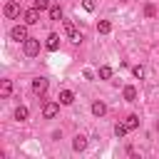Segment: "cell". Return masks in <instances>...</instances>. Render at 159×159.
<instances>
[{
  "label": "cell",
  "mask_w": 159,
  "mask_h": 159,
  "mask_svg": "<svg viewBox=\"0 0 159 159\" xmlns=\"http://www.w3.org/2000/svg\"><path fill=\"white\" fill-rule=\"evenodd\" d=\"M10 37L15 40V42H25L30 35H27V25H15L12 30H10Z\"/></svg>",
  "instance_id": "1"
},
{
  "label": "cell",
  "mask_w": 159,
  "mask_h": 159,
  "mask_svg": "<svg viewBox=\"0 0 159 159\" xmlns=\"http://www.w3.org/2000/svg\"><path fill=\"white\" fill-rule=\"evenodd\" d=\"M22 45H25V55H27V57H35V55H40V40H35V37H27Z\"/></svg>",
  "instance_id": "2"
},
{
  "label": "cell",
  "mask_w": 159,
  "mask_h": 159,
  "mask_svg": "<svg viewBox=\"0 0 159 159\" xmlns=\"http://www.w3.org/2000/svg\"><path fill=\"white\" fill-rule=\"evenodd\" d=\"M57 112H60V104H57V102H45V104H42V117H45V119H55Z\"/></svg>",
  "instance_id": "3"
},
{
  "label": "cell",
  "mask_w": 159,
  "mask_h": 159,
  "mask_svg": "<svg viewBox=\"0 0 159 159\" xmlns=\"http://www.w3.org/2000/svg\"><path fill=\"white\" fill-rule=\"evenodd\" d=\"M22 17H25V25H35V22L40 20V10L32 5L30 10H25V15H22Z\"/></svg>",
  "instance_id": "4"
},
{
  "label": "cell",
  "mask_w": 159,
  "mask_h": 159,
  "mask_svg": "<svg viewBox=\"0 0 159 159\" xmlns=\"http://www.w3.org/2000/svg\"><path fill=\"white\" fill-rule=\"evenodd\" d=\"M45 47H47L50 52H57V50H60V35H57V32H50V35H47Z\"/></svg>",
  "instance_id": "5"
},
{
  "label": "cell",
  "mask_w": 159,
  "mask_h": 159,
  "mask_svg": "<svg viewBox=\"0 0 159 159\" xmlns=\"http://www.w3.org/2000/svg\"><path fill=\"white\" fill-rule=\"evenodd\" d=\"M32 92L35 94H45L47 92V80L45 77H35L32 80Z\"/></svg>",
  "instance_id": "6"
},
{
  "label": "cell",
  "mask_w": 159,
  "mask_h": 159,
  "mask_svg": "<svg viewBox=\"0 0 159 159\" xmlns=\"http://www.w3.org/2000/svg\"><path fill=\"white\" fill-rule=\"evenodd\" d=\"M20 15V5L15 2V0H10L7 5H5V17H17Z\"/></svg>",
  "instance_id": "7"
},
{
  "label": "cell",
  "mask_w": 159,
  "mask_h": 159,
  "mask_svg": "<svg viewBox=\"0 0 159 159\" xmlns=\"http://www.w3.org/2000/svg\"><path fill=\"white\" fill-rule=\"evenodd\" d=\"M122 97H124L127 102H134V99H137V87H134V84H127V87L122 89Z\"/></svg>",
  "instance_id": "8"
},
{
  "label": "cell",
  "mask_w": 159,
  "mask_h": 159,
  "mask_svg": "<svg viewBox=\"0 0 159 159\" xmlns=\"http://www.w3.org/2000/svg\"><path fill=\"white\" fill-rule=\"evenodd\" d=\"M104 112H107V104H104L102 99H97V102H92V114H94V117H102Z\"/></svg>",
  "instance_id": "9"
},
{
  "label": "cell",
  "mask_w": 159,
  "mask_h": 159,
  "mask_svg": "<svg viewBox=\"0 0 159 159\" xmlns=\"http://www.w3.org/2000/svg\"><path fill=\"white\" fill-rule=\"evenodd\" d=\"M97 32H99V35H109V32H112V22H109V20H99V22H97Z\"/></svg>",
  "instance_id": "10"
},
{
  "label": "cell",
  "mask_w": 159,
  "mask_h": 159,
  "mask_svg": "<svg viewBox=\"0 0 159 159\" xmlns=\"http://www.w3.org/2000/svg\"><path fill=\"white\" fill-rule=\"evenodd\" d=\"M72 102H75V92L62 89V92H60V104H72Z\"/></svg>",
  "instance_id": "11"
},
{
  "label": "cell",
  "mask_w": 159,
  "mask_h": 159,
  "mask_svg": "<svg viewBox=\"0 0 159 159\" xmlns=\"http://www.w3.org/2000/svg\"><path fill=\"white\" fill-rule=\"evenodd\" d=\"M84 147H87V139H84L82 134H77V137L72 139V149H75V152H82Z\"/></svg>",
  "instance_id": "12"
},
{
  "label": "cell",
  "mask_w": 159,
  "mask_h": 159,
  "mask_svg": "<svg viewBox=\"0 0 159 159\" xmlns=\"http://www.w3.org/2000/svg\"><path fill=\"white\" fill-rule=\"evenodd\" d=\"M97 77H99V80H109V77H112V67H109V65H102V67L97 70Z\"/></svg>",
  "instance_id": "13"
},
{
  "label": "cell",
  "mask_w": 159,
  "mask_h": 159,
  "mask_svg": "<svg viewBox=\"0 0 159 159\" xmlns=\"http://www.w3.org/2000/svg\"><path fill=\"white\" fill-rule=\"evenodd\" d=\"M10 92H12V82L10 80H2L0 82V94L2 97H10Z\"/></svg>",
  "instance_id": "14"
},
{
  "label": "cell",
  "mask_w": 159,
  "mask_h": 159,
  "mask_svg": "<svg viewBox=\"0 0 159 159\" xmlns=\"http://www.w3.org/2000/svg\"><path fill=\"white\" fill-rule=\"evenodd\" d=\"M27 114H30V112H27V107H22V104L15 109V119H17V122H25V119H27Z\"/></svg>",
  "instance_id": "15"
},
{
  "label": "cell",
  "mask_w": 159,
  "mask_h": 159,
  "mask_svg": "<svg viewBox=\"0 0 159 159\" xmlns=\"http://www.w3.org/2000/svg\"><path fill=\"white\" fill-rule=\"evenodd\" d=\"M47 12H50V20H62V10H60L57 5H50Z\"/></svg>",
  "instance_id": "16"
},
{
  "label": "cell",
  "mask_w": 159,
  "mask_h": 159,
  "mask_svg": "<svg viewBox=\"0 0 159 159\" xmlns=\"http://www.w3.org/2000/svg\"><path fill=\"white\" fill-rule=\"evenodd\" d=\"M124 124H127L129 129H137V127H139V117H137V114H129V117L124 119Z\"/></svg>",
  "instance_id": "17"
},
{
  "label": "cell",
  "mask_w": 159,
  "mask_h": 159,
  "mask_svg": "<svg viewBox=\"0 0 159 159\" xmlns=\"http://www.w3.org/2000/svg\"><path fill=\"white\" fill-rule=\"evenodd\" d=\"M127 132H129V127H127L124 122H117V124H114V134H117V137H124Z\"/></svg>",
  "instance_id": "18"
},
{
  "label": "cell",
  "mask_w": 159,
  "mask_h": 159,
  "mask_svg": "<svg viewBox=\"0 0 159 159\" xmlns=\"http://www.w3.org/2000/svg\"><path fill=\"white\" fill-rule=\"evenodd\" d=\"M32 5H35V7L40 10V12H42V10H50V0H35Z\"/></svg>",
  "instance_id": "19"
},
{
  "label": "cell",
  "mask_w": 159,
  "mask_h": 159,
  "mask_svg": "<svg viewBox=\"0 0 159 159\" xmlns=\"http://www.w3.org/2000/svg\"><path fill=\"white\" fill-rule=\"evenodd\" d=\"M132 75H134L137 80H142V77H144V67H142V65H134V67H132Z\"/></svg>",
  "instance_id": "20"
},
{
  "label": "cell",
  "mask_w": 159,
  "mask_h": 159,
  "mask_svg": "<svg viewBox=\"0 0 159 159\" xmlns=\"http://www.w3.org/2000/svg\"><path fill=\"white\" fill-rule=\"evenodd\" d=\"M144 15H147V17H154V15H157V7H154V5L149 2V5L144 7Z\"/></svg>",
  "instance_id": "21"
},
{
  "label": "cell",
  "mask_w": 159,
  "mask_h": 159,
  "mask_svg": "<svg viewBox=\"0 0 159 159\" xmlns=\"http://www.w3.org/2000/svg\"><path fill=\"white\" fill-rule=\"evenodd\" d=\"M67 35H70V40H72V42H82V35H80L77 30H70Z\"/></svg>",
  "instance_id": "22"
},
{
  "label": "cell",
  "mask_w": 159,
  "mask_h": 159,
  "mask_svg": "<svg viewBox=\"0 0 159 159\" xmlns=\"http://www.w3.org/2000/svg\"><path fill=\"white\" fill-rule=\"evenodd\" d=\"M82 7H84L87 12H92V10H94V0H82Z\"/></svg>",
  "instance_id": "23"
},
{
  "label": "cell",
  "mask_w": 159,
  "mask_h": 159,
  "mask_svg": "<svg viewBox=\"0 0 159 159\" xmlns=\"http://www.w3.org/2000/svg\"><path fill=\"white\" fill-rule=\"evenodd\" d=\"M157 132H159V122H157Z\"/></svg>",
  "instance_id": "24"
}]
</instances>
